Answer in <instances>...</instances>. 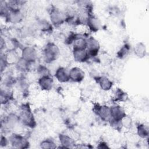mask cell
<instances>
[{"label": "cell", "instance_id": "52a82bcc", "mask_svg": "<svg viewBox=\"0 0 149 149\" xmlns=\"http://www.w3.org/2000/svg\"><path fill=\"white\" fill-rule=\"evenodd\" d=\"M39 83L41 87L45 90H49L52 87V80L48 76H43L40 79Z\"/></svg>", "mask_w": 149, "mask_h": 149}, {"label": "cell", "instance_id": "277c9868", "mask_svg": "<svg viewBox=\"0 0 149 149\" xmlns=\"http://www.w3.org/2000/svg\"><path fill=\"white\" fill-rule=\"evenodd\" d=\"M84 76V73L81 69L78 68H74L69 72V78L75 81H80L82 80Z\"/></svg>", "mask_w": 149, "mask_h": 149}, {"label": "cell", "instance_id": "ac0fdd59", "mask_svg": "<svg viewBox=\"0 0 149 149\" xmlns=\"http://www.w3.org/2000/svg\"><path fill=\"white\" fill-rule=\"evenodd\" d=\"M138 132L139 136L144 137L148 134V130L143 125H140L138 127Z\"/></svg>", "mask_w": 149, "mask_h": 149}, {"label": "cell", "instance_id": "e0dca14e", "mask_svg": "<svg viewBox=\"0 0 149 149\" xmlns=\"http://www.w3.org/2000/svg\"><path fill=\"white\" fill-rule=\"evenodd\" d=\"M41 147L43 148H53L55 147V146L52 141L46 140L41 143Z\"/></svg>", "mask_w": 149, "mask_h": 149}, {"label": "cell", "instance_id": "5b68a950", "mask_svg": "<svg viewBox=\"0 0 149 149\" xmlns=\"http://www.w3.org/2000/svg\"><path fill=\"white\" fill-rule=\"evenodd\" d=\"M23 59L27 61H32L36 59V52L32 48H26L23 51Z\"/></svg>", "mask_w": 149, "mask_h": 149}, {"label": "cell", "instance_id": "4fadbf2b", "mask_svg": "<svg viewBox=\"0 0 149 149\" xmlns=\"http://www.w3.org/2000/svg\"><path fill=\"white\" fill-rule=\"evenodd\" d=\"M99 83L101 88L105 90L110 89L112 85V82L106 77H101L99 80Z\"/></svg>", "mask_w": 149, "mask_h": 149}, {"label": "cell", "instance_id": "8992f818", "mask_svg": "<svg viewBox=\"0 0 149 149\" xmlns=\"http://www.w3.org/2000/svg\"><path fill=\"white\" fill-rule=\"evenodd\" d=\"M87 53L84 49H74V57L76 61H85L87 58Z\"/></svg>", "mask_w": 149, "mask_h": 149}, {"label": "cell", "instance_id": "5bb4252c", "mask_svg": "<svg viewBox=\"0 0 149 149\" xmlns=\"http://www.w3.org/2000/svg\"><path fill=\"white\" fill-rule=\"evenodd\" d=\"M87 46V42L83 38H78L74 41V49H84Z\"/></svg>", "mask_w": 149, "mask_h": 149}, {"label": "cell", "instance_id": "7c38bea8", "mask_svg": "<svg viewBox=\"0 0 149 149\" xmlns=\"http://www.w3.org/2000/svg\"><path fill=\"white\" fill-rule=\"evenodd\" d=\"M60 140L62 144L65 147H71L72 146H73L74 144L73 140L67 136L61 134L60 136Z\"/></svg>", "mask_w": 149, "mask_h": 149}, {"label": "cell", "instance_id": "d6986e66", "mask_svg": "<svg viewBox=\"0 0 149 149\" xmlns=\"http://www.w3.org/2000/svg\"><path fill=\"white\" fill-rule=\"evenodd\" d=\"M127 51H128V49H127V48L126 47H123L121 50H120V54L119 55V56H120V57H122V56H123V55H126V53L127 52Z\"/></svg>", "mask_w": 149, "mask_h": 149}, {"label": "cell", "instance_id": "ba28073f", "mask_svg": "<svg viewBox=\"0 0 149 149\" xmlns=\"http://www.w3.org/2000/svg\"><path fill=\"white\" fill-rule=\"evenodd\" d=\"M55 76L58 80L61 82H65L69 80V76L68 75L66 72L63 68H59L56 73Z\"/></svg>", "mask_w": 149, "mask_h": 149}, {"label": "cell", "instance_id": "3957f363", "mask_svg": "<svg viewBox=\"0 0 149 149\" xmlns=\"http://www.w3.org/2000/svg\"><path fill=\"white\" fill-rule=\"evenodd\" d=\"M111 116L113 118L115 121L121 120L125 116V113L123 110L120 107L115 106L113 107L110 109Z\"/></svg>", "mask_w": 149, "mask_h": 149}, {"label": "cell", "instance_id": "2e32d148", "mask_svg": "<svg viewBox=\"0 0 149 149\" xmlns=\"http://www.w3.org/2000/svg\"><path fill=\"white\" fill-rule=\"evenodd\" d=\"M88 23H89L91 29H93L94 30H97L99 28L100 23L98 19L96 18H90L89 19H88Z\"/></svg>", "mask_w": 149, "mask_h": 149}, {"label": "cell", "instance_id": "7a4b0ae2", "mask_svg": "<svg viewBox=\"0 0 149 149\" xmlns=\"http://www.w3.org/2000/svg\"><path fill=\"white\" fill-rule=\"evenodd\" d=\"M10 141L12 145L17 148H25L27 144V142L25 139L16 134H13L10 137Z\"/></svg>", "mask_w": 149, "mask_h": 149}, {"label": "cell", "instance_id": "8fae6325", "mask_svg": "<svg viewBox=\"0 0 149 149\" xmlns=\"http://www.w3.org/2000/svg\"><path fill=\"white\" fill-rule=\"evenodd\" d=\"M22 120L23 122H24V123L27 124V125H33V118L32 115L30 113V112L26 111L24 112L22 115Z\"/></svg>", "mask_w": 149, "mask_h": 149}, {"label": "cell", "instance_id": "9a60e30c", "mask_svg": "<svg viewBox=\"0 0 149 149\" xmlns=\"http://www.w3.org/2000/svg\"><path fill=\"white\" fill-rule=\"evenodd\" d=\"M135 52L136 55L139 56V57H142L145 55V47L141 44H139L136 45V49H135Z\"/></svg>", "mask_w": 149, "mask_h": 149}, {"label": "cell", "instance_id": "30bf717a", "mask_svg": "<svg viewBox=\"0 0 149 149\" xmlns=\"http://www.w3.org/2000/svg\"><path fill=\"white\" fill-rule=\"evenodd\" d=\"M98 112L99 115L104 120H108L111 117V111L110 109L105 106L101 107L98 110Z\"/></svg>", "mask_w": 149, "mask_h": 149}, {"label": "cell", "instance_id": "6da1fadb", "mask_svg": "<svg viewBox=\"0 0 149 149\" xmlns=\"http://www.w3.org/2000/svg\"><path fill=\"white\" fill-rule=\"evenodd\" d=\"M58 49L54 44H48L45 50V57L46 61H52L56 58L58 54Z\"/></svg>", "mask_w": 149, "mask_h": 149}, {"label": "cell", "instance_id": "9c48e42d", "mask_svg": "<svg viewBox=\"0 0 149 149\" xmlns=\"http://www.w3.org/2000/svg\"><path fill=\"white\" fill-rule=\"evenodd\" d=\"M63 18L62 13L58 10H55L52 11L51 13V19L52 22L55 24H60L61 23H62L63 21Z\"/></svg>", "mask_w": 149, "mask_h": 149}]
</instances>
